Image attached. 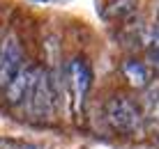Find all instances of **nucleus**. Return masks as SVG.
<instances>
[{
    "label": "nucleus",
    "mask_w": 159,
    "mask_h": 149,
    "mask_svg": "<svg viewBox=\"0 0 159 149\" xmlns=\"http://www.w3.org/2000/svg\"><path fill=\"white\" fill-rule=\"evenodd\" d=\"M148 62H150V67H152V69H157V71H159V46L148 48Z\"/></svg>",
    "instance_id": "obj_8"
},
{
    "label": "nucleus",
    "mask_w": 159,
    "mask_h": 149,
    "mask_svg": "<svg viewBox=\"0 0 159 149\" xmlns=\"http://www.w3.org/2000/svg\"><path fill=\"white\" fill-rule=\"evenodd\" d=\"M69 83H72V87L76 92V101L81 103L85 99L88 90H90V85H92V71L81 57L69 64Z\"/></svg>",
    "instance_id": "obj_5"
},
{
    "label": "nucleus",
    "mask_w": 159,
    "mask_h": 149,
    "mask_svg": "<svg viewBox=\"0 0 159 149\" xmlns=\"http://www.w3.org/2000/svg\"><path fill=\"white\" fill-rule=\"evenodd\" d=\"M122 74L125 78L129 80L131 87H136V90H143L148 87V83H150V71L143 62H139V60H125L122 62Z\"/></svg>",
    "instance_id": "obj_6"
},
{
    "label": "nucleus",
    "mask_w": 159,
    "mask_h": 149,
    "mask_svg": "<svg viewBox=\"0 0 159 149\" xmlns=\"http://www.w3.org/2000/svg\"><path fill=\"white\" fill-rule=\"evenodd\" d=\"M58 106V83L46 69L37 67V76L32 80L30 94H28V113L32 119H51L56 115Z\"/></svg>",
    "instance_id": "obj_1"
},
{
    "label": "nucleus",
    "mask_w": 159,
    "mask_h": 149,
    "mask_svg": "<svg viewBox=\"0 0 159 149\" xmlns=\"http://www.w3.org/2000/svg\"><path fill=\"white\" fill-rule=\"evenodd\" d=\"M150 115L155 117V122H159V92H157V96L150 101Z\"/></svg>",
    "instance_id": "obj_9"
},
{
    "label": "nucleus",
    "mask_w": 159,
    "mask_h": 149,
    "mask_svg": "<svg viewBox=\"0 0 159 149\" xmlns=\"http://www.w3.org/2000/svg\"><path fill=\"white\" fill-rule=\"evenodd\" d=\"M23 48L19 37L14 32H7L0 44V90H5L12 83V78L23 69Z\"/></svg>",
    "instance_id": "obj_3"
},
{
    "label": "nucleus",
    "mask_w": 159,
    "mask_h": 149,
    "mask_svg": "<svg viewBox=\"0 0 159 149\" xmlns=\"http://www.w3.org/2000/svg\"><path fill=\"white\" fill-rule=\"evenodd\" d=\"M35 76H37V67L23 64V69H21L19 74L12 78V83L5 87V99H7L9 106H19V103H23L25 99H28Z\"/></svg>",
    "instance_id": "obj_4"
},
{
    "label": "nucleus",
    "mask_w": 159,
    "mask_h": 149,
    "mask_svg": "<svg viewBox=\"0 0 159 149\" xmlns=\"http://www.w3.org/2000/svg\"><path fill=\"white\" fill-rule=\"evenodd\" d=\"M106 119H108V124L122 135L139 133L141 126H143L141 110L136 108V103L127 96H113L111 101L106 103Z\"/></svg>",
    "instance_id": "obj_2"
},
{
    "label": "nucleus",
    "mask_w": 159,
    "mask_h": 149,
    "mask_svg": "<svg viewBox=\"0 0 159 149\" xmlns=\"http://www.w3.org/2000/svg\"><path fill=\"white\" fill-rule=\"evenodd\" d=\"M136 12V0H116L108 5L106 16L108 19H129Z\"/></svg>",
    "instance_id": "obj_7"
}]
</instances>
